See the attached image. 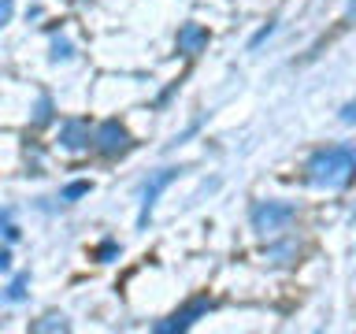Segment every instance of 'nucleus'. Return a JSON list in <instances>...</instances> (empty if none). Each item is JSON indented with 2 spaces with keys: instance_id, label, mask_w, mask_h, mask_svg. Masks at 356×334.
<instances>
[{
  "instance_id": "3",
  "label": "nucleus",
  "mask_w": 356,
  "mask_h": 334,
  "mask_svg": "<svg viewBox=\"0 0 356 334\" xmlns=\"http://www.w3.org/2000/svg\"><path fill=\"white\" fill-rule=\"evenodd\" d=\"M93 149L104 156V160H119V156H127L134 149V141H130V134H127L122 122L108 119V122H100V127H97V145H93Z\"/></svg>"
},
{
  "instance_id": "7",
  "label": "nucleus",
  "mask_w": 356,
  "mask_h": 334,
  "mask_svg": "<svg viewBox=\"0 0 356 334\" xmlns=\"http://www.w3.org/2000/svg\"><path fill=\"white\" fill-rule=\"evenodd\" d=\"M175 49L182 52V56H200V52L208 49V30L200 26V22H186V26H178Z\"/></svg>"
},
{
  "instance_id": "16",
  "label": "nucleus",
  "mask_w": 356,
  "mask_h": 334,
  "mask_svg": "<svg viewBox=\"0 0 356 334\" xmlns=\"http://www.w3.org/2000/svg\"><path fill=\"white\" fill-rule=\"evenodd\" d=\"M341 119H345V122H356V100H349V104L341 108Z\"/></svg>"
},
{
  "instance_id": "11",
  "label": "nucleus",
  "mask_w": 356,
  "mask_h": 334,
  "mask_svg": "<svg viewBox=\"0 0 356 334\" xmlns=\"http://www.w3.org/2000/svg\"><path fill=\"white\" fill-rule=\"evenodd\" d=\"M71 323H67L63 316H44V319H38V323H30V331H67Z\"/></svg>"
},
{
  "instance_id": "14",
  "label": "nucleus",
  "mask_w": 356,
  "mask_h": 334,
  "mask_svg": "<svg viewBox=\"0 0 356 334\" xmlns=\"http://www.w3.org/2000/svg\"><path fill=\"white\" fill-rule=\"evenodd\" d=\"M115 253H119V245H115V241H104V245L97 249V260H111Z\"/></svg>"
},
{
  "instance_id": "18",
  "label": "nucleus",
  "mask_w": 356,
  "mask_h": 334,
  "mask_svg": "<svg viewBox=\"0 0 356 334\" xmlns=\"http://www.w3.org/2000/svg\"><path fill=\"white\" fill-rule=\"evenodd\" d=\"M0 271H11V249L0 253Z\"/></svg>"
},
{
  "instance_id": "1",
  "label": "nucleus",
  "mask_w": 356,
  "mask_h": 334,
  "mask_svg": "<svg viewBox=\"0 0 356 334\" xmlns=\"http://www.w3.org/2000/svg\"><path fill=\"white\" fill-rule=\"evenodd\" d=\"M305 178L319 189H345L356 178V145H323L305 160Z\"/></svg>"
},
{
  "instance_id": "17",
  "label": "nucleus",
  "mask_w": 356,
  "mask_h": 334,
  "mask_svg": "<svg viewBox=\"0 0 356 334\" xmlns=\"http://www.w3.org/2000/svg\"><path fill=\"white\" fill-rule=\"evenodd\" d=\"M0 22H11V0H0Z\"/></svg>"
},
{
  "instance_id": "10",
  "label": "nucleus",
  "mask_w": 356,
  "mask_h": 334,
  "mask_svg": "<svg viewBox=\"0 0 356 334\" xmlns=\"http://www.w3.org/2000/svg\"><path fill=\"white\" fill-rule=\"evenodd\" d=\"M26 283H30V275H15L11 286H8V294H4V301H22L26 297Z\"/></svg>"
},
{
  "instance_id": "5",
  "label": "nucleus",
  "mask_w": 356,
  "mask_h": 334,
  "mask_svg": "<svg viewBox=\"0 0 356 334\" xmlns=\"http://www.w3.org/2000/svg\"><path fill=\"white\" fill-rule=\"evenodd\" d=\"M60 145L67 152H86L97 145V130H89L86 119H67L60 122Z\"/></svg>"
},
{
  "instance_id": "8",
  "label": "nucleus",
  "mask_w": 356,
  "mask_h": 334,
  "mask_svg": "<svg viewBox=\"0 0 356 334\" xmlns=\"http://www.w3.org/2000/svg\"><path fill=\"white\" fill-rule=\"evenodd\" d=\"M297 253H300V241L297 238H286V241H275V245H267V260L271 264H293L297 260Z\"/></svg>"
},
{
  "instance_id": "15",
  "label": "nucleus",
  "mask_w": 356,
  "mask_h": 334,
  "mask_svg": "<svg viewBox=\"0 0 356 334\" xmlns=\"http://www.w3.org/2000/svg\"><path fill=\"white\" fill-rule=\"evenodd\" d=\"M271 33H275V22H267V26L260 30V33H256V38H252V49H260V45L267 41V38H271Z\"/></svg>"
},
{
  "instance_id": "2",
  "label": "nucleus",
  "mask_w": 356,
  "mask_h": 334,
  "mask_svg": "<svg viewBox=\"0 0 356 334\" xmlns=\"http://www.w3.org/2000/svg\"><path fill=\"white\" fill-rule=\"evenodd\" d=\"M252 230L264 234V238H275V234H282L289 223L297 219V205L293 200H260V205H252Z\"/></svg>"
},
{
  "instance_id": "4",
  "label": "nucleus",
  "mask_w": 356,
  "mask_h": 334,
  "mask_svg": "<svg viewBox=\"0 0 356 334\" xmlns=\"http://www.w3.org/2000/svg\"><path fill=\"white\" fill-rule=\"evenodd\" d=\"M208 308H211V297H193V301H189V305H182V308H178L171 319H160V323H156V334H175V331H189V327H193V323H197L200 316H204Z\"/></svg>"
},
{
  "instance_id": "6",
  "label": "nucleus",
  "mask_w": 356,
  "mask_h": 334,
  "mask_svg": "<svg viewBox=\"0 0 356 334\" xmlns=\"http://www.w3.org/2000/svg\"><path fill=\"white\" fill-rule=\"evenodd\" d=\"M175 178H178V167H163V171H156V175L149 178V182H145V189H141V219H138L141 227L149 223V212H152V205L160 200V193H163V189L175 182Z\"/></svg>"
},
{
  "instance_id": "12",
  "label": "nucleus",
  "mask_w": 356,
  "mask_h": 334,
  "mask_svg": "<svg viewBox=\"0 0 356 334\" xmlns=\"http://www.w3.org/2000/svg\"><path fill=\"white\" fill-rule=\"evenodd\" d=\"M49 119H52V100L41 97V100H38V116H33V127H44Z\"/></svg>"
},
{
  "instance_id": "19",
  "label": "nucleus",
  "mask_w": 356,
  "mask_h": 334,
  "mask_svg": "<svg viewBox=\"0 0 356 334\" xmlns=\"http://www.w3.org/2000/svg\"><path fill=\"white\" fill-rule=\"evenodd\" d=\"M353 219H356V216H353Z\"/></svg>"
},
{
  "instance_id": "13",
  "label": "nucleus",
  "mask_w": 356,
  "mask_h": 334,
  "mask_svg": "<svg viewBox=\"0 0 356 334\" xmlns=\"http://www.w3.org/2000/svg\"><path fill=\"white\" fill-rule=\"evenodd\" d=\"M74 49H71V41H52V60H71Z\"/></svg>"
},
{
  "instance_id": "9",
  "label": "nucleus",
  "mask_w": 356,
  "mask_h": 334,
  "mask_svg": "<svg viewBox=\"0 0 356 334\" xmlns=\"http://www.w3.org/2000/svg\"><path fill=\"white\" fill-rule=\"evenodd\" d=\"M89 189H93V182H86V178H78V182H71V186H63V193H60V200H78V197H86Z\"/></svg>"
}]
</instances>
